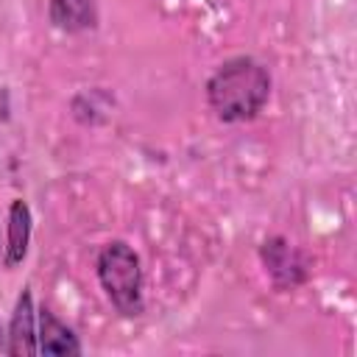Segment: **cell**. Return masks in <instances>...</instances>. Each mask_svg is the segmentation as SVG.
Masks as SVG:
<instances>
[{"instance_id": "6da1fadb", "label": "cell", "mask_w": 357, "mask_h": 357, "mask_svg": "<svg viewBox=\"0 0 357 357\" xmlns=\"http://www.w3.org/2000/svg\"><path fill=\"white\" fill-rule=\"evenodd\" d=\"M271 92V78L262 64L254 59L226 61L206 84L209 106L220 120H248L254 117Z\"/></svg>"}, {"instance_id": "7a4b0ae2", "label": "cell", "mask_w": 357, "mask_h": 357, "mask_svg": "<svg viewBox=\"0 0 357 357\" xmlns=\"http://www.w3.org/2000/svg\"><path fill=\"white\" fill-rule=\"evenodd\" d=\"M98 279L112 298V304L123 315H139L142 312V293H139V259L131 245L114 240L103 245L98 254Z\"/></svg>"}, {"instance_id": "3957f363", "label": "cell", "mask_w": 357, "mask_h": 357, "mask_svg": "<svg viewBox=\"0 0 357 357\" xmlns=\"http://www.w3.org/2000/svg\"><path fill=\"white\" fill-rule=\"evenodd\" d=\"M262 262L276 282V287H296L307 279V265L301 254L284 240V237H271L262 245Z\"/></svg>"}, {"instance_id": "277c9868", "label": "cell", "mask_w": 357, "mask_h": 357, "mask_svg": "<svg viewBox=\"0 0 357 357\" xmlns=\"http://www.w3.org/2000/svg\"><path fill=\"white\" fill-rule=\"evenodd\" d=\"M98 20L95 0H50V22L59 31L75 33L92 28Z\"/></svg>"}, {"instance_id": "5b68a950", "label": "cell", "mask_w": 357, "mask_h": 357, "mask_svg": "<svg viewBox=\"0 0 357 357\" xmlns=\"http://www.w3.org/2000/svg\"><path fill=\"white\" fill-rule=\"evenodd\" d=\"M39 351L45 354H78L81 343L73 335V329H67L50 310L39 312Z\"/></svg>"}, {"instance_id": "8992f818", "label": "cell", "mask_w": 357, "mask_h": 357, "mask_svg": "<svg viewBox=\"0 0 357 357\" xmlns=\"http://www.w3.org/2000/svg\"><path fill=\"white\" fill-rule=\"evenodd\" d=\"M11 343H8V354L20 357V354H36V332H33V307H31V293L25 290L17 301L14 318H11Z\"/></svg>"}, {"instance_id": "52a82bcc", "label": "cell", "mask_w": 357, "mask_h": 357, "mask_svg": "<svg viewBox=\"0 0 357 357\" xmlns=\"http://www.w3.org/2000/svg\"><path fill=\"white\" fill-rule=\"evenodd\" d=\"M28 240H31V212L25 201H14L8 209V245H6V265H17L22 262L25 251H28Z\"/></svg>"}]
</instances>
